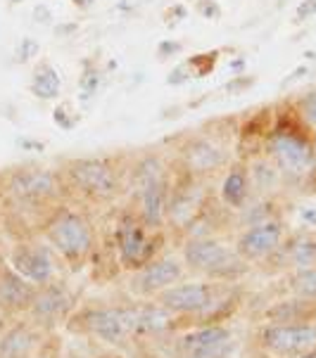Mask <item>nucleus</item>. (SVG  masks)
<instances>
[{"mask_svg":"<svg viewBox=\"0 0 316 358\" xmlns=\"http://www.w3.org/2000/svg\"><path fill=\"white\" fill-rule=\"evenodd\" d=\"M250 171L245 164H231L228 173L221 180V202L231 209H240L250 195Z\"/></svg>","mask_w":316,"mask_h":358,"instance_id":"17","label":"nucleus"},{"mask_svg":"<svg viewBox=\"0 0 316 358\" xmlns=\"http://www.w3.org/2000/svg\"><path fill=\"white\" fill-rule=\"evenodd\" d=\"M67 105H60V107H55V114H53V119H55V124L57 126H62V129H71V126L76 124L74 119H67Z\"/></svg>","mask_w":316,"mask_h":358,"instance_id":"29","label":"nucleus"},{"mask_svg":"<svg viewBox=\"0 0 316 358\" xmlns=\"http://www.w3.org/2000/svg\"><path fill=\"white\" fill-rule=\"evenodd\" d=\"M36 347V335L29 325H17L0 337V358H27Z\"/></svg>","mask_w":316,"mask_h":358,"instance_id":"18","label":"nucleus"},{"mask_svg":"<svg viewBox=\"0 0 316 358\" xmlns=\"http://www.w3.org/2000/svg\"><path fill=\"white\" fill-rule=\"evenodd\" d=\"M184 261L191 271L205 273L209 278H235L247 268V261L214 238H193L184 247Z\"/></svg>","mask_w":316,"mask_h":358,"instance_id":"6","label":"nucleus"},{"mask_svg":"<svg viewBox=\"0 0 316 358\" xmlns=\"http://www.w3.org/2000/svg\"><path fill=\"white\" fill-rule=\"evenodd\" d=\"M36 292H39V285L29 282L15 268L5 266L3 275H0V308L10 313L29 311L36 299Z\"/></svg>","mask_w":316,"mask_h":358,"instance_id":"16","label":"nucleus"},{"mask_svg":"<svg viewBox=\"0 0 316 358\" xmlns=\"http://www.w3.org/2000/svg\"><path fill=\"white\" fill-rule=\"evenodd\" d=\"M67 185L62 180V173L50 171V169L39 166H24L15 169L5 178V192L10 195L12 202L36 209V206L55 204L64 195Z\"/></svg>","mask_w":316,"mask_h":358,"instance_id":"5","label":"nucleus"},{"mask_svg":"<svg viewBox=\"0 0 316 358\" xmlns=\"http://www.w3.org/2000/svg\"><path fill=\"white\" fill-rule=\"evenodd\" d=\"M78 323L90 335L105 342H121L129 335L162 332L172 323V313L164 306H136V308H95L78 315Z\"/></svg>","mask_w":316,"mask_h":358,"instance_id":"1","label":"nucleus"},{"mask_svg":"<svg viewBox=\"0 0 316 358\" xmlns=\"http://www.w3.org/2000/svg\"><path fill=\"white\" fill-rule=\"evenodd\" d=\"M309 129L297 121H278L266 133V155L278 169V173L290 178H305L314 171L316 152L314 143L309 141Z\"/></svg>","mask_w":316,"mask_h":358,"instance_id":"3","label":"nucleus"},{"mask_svg":"<svg viewBox=\"0 0 316 358\" xmlns=\"http://www.w3.org/2000/svg\"><path fill=\"white\" fill-rule=\"evenodd\" d=\"M316 15V0H302L300 5H297L295 10V20L297 22H307L309 17Z\"/></svg>","mask_w":316,"mask_h":358,"instance_id":"26","label":"nucleus"},{"mask_svg":"<svg viewBox=\"0 0 316 358\" xmlns=\"http://www.w3.org/2000/svg\"><path fill=\"white\" fill-rule=\"evenodd\" d=\"M71 3H74L76 8H90V5H93L95 0H71Z\"/></svg>","mask_w":316,"mask_h":358,"instance_id":"31","label":"nucleus"},{"mask_svg":"<svg viewBox=\"0 0 316 358\" xmlns=\"http://www.w3.org/2000/svg\"><path fill=\"white\" fill-rule=\"evenodd\" d=\"M100 358H119V356H100Z\"/></svg>","mask_w":316,"mask_h":358,"instance_id":"34","label":"nucleus"},{"mask_svg":"<svg viewBox=\"0 0 316 358\" xmlns=\"http://www.w3.org/2000/svg\"><path fill=\"white\" fill-rule=\"evenodd\" d=\"M3 271H5V264H3V259H0V275H3Z\"/></svg>","mask_w":316,"mask_h":358,"instance_id":"33","label":"nucleus"},{"mask_svg":"<svg viewBox=\"0 0 316 358\" xmlns=\"http://www.w3.org/2000/svg\"><path fill=\"white\" fill-rule=\"evenodd\" d=\"M43 233L50 250L57 252L71 268H81L95 250V230L90 218L69 206H57L53 211Z\"/></svg>","mask_w":316,"mask_h":358,"instance_id":"2","label":"nucleus"},{"mask_svg":"<svg viewBox=\"0 0 316 358\" xmlns=\"http://www.w3.org/2000/svg\"><path fill=\"white\" fill-rule=\"evenodd\" d=\"M193 78V74H191V69H188V64L184 62V64H179L176 69L169 74V83L172 86H181V83H186V81H191Z\"/></svg>","mask_w":316,"mask_h":358,"instance_id":"27","label":"nucleus"},{"mask_svg":"<svg viewBox=\"0 0 316 358\" xmlns=\"http://www.w3.org/2000/svg\"><path fill=\"white\" fill-rule=\"evenodd\" d=\"M8 266L15 268L22 278H27L34 285H48L53 282L55 275V259L50 252V245H39V242H20L12 247Z\"/></svg>","mask_w":316,"mask_h":358,"instance_id":"8","label":"nucleus"},{"mask_svg":"<svg viewBox=\"0 0 316 358\" xmlns=\"http://www.w3.org/2000/svg\"><path fill=\"white\" fill-rule=\"evenodd\" d=\"M252 83H254V78H242V76H235L233 81L226 83V90H228V93H238V90L247 88V86H252Z\"/></svg>","mask_w":316,"mask_h":358,"instance_id":"30","label":"nucleus"},{"mask_svg":"<svg viewBox=\"0 0 316 358\" xmlns=\"http://www.w3.org/2000/svg\"><path fill=\"white\" fill-rule=\"evenodd\" d=\"M181 50H184V45H181V43H174V41H162V43L157 45V57L167 59V57H174V55H179Z\"/></svg>","mask_w":316,"mask_h":358,"instance_id":"28","label":"nucleus"},{"mask_svg":"<svg viewBox=\"0 0 316 358\" xmlns=\"http://www.w3.org/2000/svg\"><path fill=\"white\" fill-rule=\"evenodd\" d=\"M74 306V296H71L62 285L57 282H48L41 285L39 292H36V299L32 304V315L34 320H39L41 325H53L57 320H62L69 308Z\"/></svg>","mask_w":316,"mask_h":358,"instance_id":"15","label":"nucleus"},{"mask_svg":"<svg viewBox=\"0 0 316 358\" xmlns=\"http://www.w3.org/2000/svg\"><path fill=\"white\" fill-rule=\"evenodd\" d=\"M295 114L309 131L316 133V88L307 90V93L295 102Z\"/></svg>","mask_w":316,"mask_h":358,"instance_id":"21","label":"nucleus"},{"mask_svg":"<svg viewBox=\"0 0 316 358\" xmlns=\"http://www.w3.org/2000/svg\"><path fill=\"white\" fill-rule=\"evenodd\" d=\"M300 358H316V349H312V351H307V354H302Z\"/></svg>","mask_w":316,"mask_h":358,"instance_id":"32","label":"nucleus"},{"mask_svg":"<svg viewBox=\"0 0 316 358\" xmlns=\"http://www.w3.org/2000/svg\"><path fill=\"white\" fill-rule=\"evenodd\" d=\"M62 180L67 190L78 192L90 202H112L121 190V176L112 159L105 157H86L64 164Z\"/></svg>","mask_w":316,"mask_h":358,"instance_id":"4","label":"nucleus"},{"mask_svg":"<svg viewBox=\"0 0 316 358\" xmlns=\"http://www.w3.org/2000/svg\"><path fill=\"white\" fill-rule=\"evenodd\" d=\"M39 43H36L34 38H22L20 43H17V48H15V57H17V62H32V59L36 57V55H39Z\"/></svg>","mask_w":316,"mask_h":358,"instance_id":"24","label":"nucleus"},{"mask_svg":"<svg viewBox=\"0 0 316 358\" xmlns=\"http://www.w3.org/2000/svg\"><path fill=\"white\" fill-rule=\"evenodd\" d=\"M226 148L214 136H207V133L188 138L186 145L181 148V162H184V169L191 176L214 173L217 169H221L226 164Z\"/></svg>","mask_w":316,"mask_h":358,"instance_id":"9","label":"nucleus"},{"mask_svg":"<svg viewBox=\"0 0 316 358\" xmlns=\"http://www.w3.org/2000/svg\"><path fill=\"white\" fill-rule=\"evenodd\" d=\"M281 242H283L281 221L264 218V221L254 223V226L242 230L238 235V240H235V252L245 261H259V259L271 257V254L281 247Z\"/></svg>","mask_w":316,"mask_h":358,"instance_id":"10","label":"nucleus"},{"mask_svg":"<svg viewBox=\"0 0 316 358\" xmlns=\"http://www.w3.org/2000/svg\"><path fill=\"white\" fill-rule=\"evenodd\" d=\"M288 254L295 266L300 268H309L316 261V242L312 238H297L293 245L288 247Z\"/></svg>","mask_w":316,"mask_h":358,"instance_id":"20","label":"nucleus"},{"mask_svg":"<svg viewBox=\"0 0 316 358\" xmlns=\"http://www.w3.org/2000/svg\"><path fill=\"white\" fill-rule=\"evenodd\" d=\"M157 296H160V306L167 308L169 313H198L212 306L214 289L207 282H186L172 285Z\"/></svg>","mask_w":316,"mask_h":358,"instance_id":"13","label":"nucleus"},{"mask_svg":"<svg viewBox=\"0 0 316 358\" xmlns=\"http://www.w3.org/2000/svg\"><path fill=\"white\" fill-rule=\"evenodd\" d=\"M153 233L155 230L145 226L138 214H124L119 218L114 238H117V252L124 268L138 271L155 259L160 242L153 238Z\"/></svg>","mask_w":316,"mask_h":358,"instance_id":"7","label":"nucleus"},{"mask_svg":"<svg viewBox=\"0 0 316 358\" xmlns=\"http://www.w3.org/2000/svg\"><path fill=\"white\" fill-rule=\"evenodd\" d=\"M228 347L231 332L219 325L200 327V330L188 332L181 339V351L186 354V358H224Z\"/></svg>","mask_w":316,"mask_h":358,"instance_id":"14","label":"nucleus"},{"mask_svg":"<svg viewBox=\"0 0 316 358\" xmlns=\"http://www.w3.org/2000/svg\"><path fill=\"white\" fill-rule=\"evenodd\" d=\"M217 50H212V52H200V55H193L191 59H188V69H191V74L193 76H205V74H209L212 69H214V64H217Z\"/></svg>","mask_w":316,"mask_h":358,"instance_id":"22","label":"nucleus"},{"mask_svg":"<svg viewBox=\"0 0 316 358\" xmlns=\"http://www.w3.org/2000/svg\"><path fill=\"white\" fill-rule=\"evenodd\" d=\"M198 12L207 20H219L221 17V8L217 5V0H198Z\"/></svg>","mask_w":316,"mask_h":358,"instance_id":"25","label":"nucleus"},{"mask_svg":"<svg viewBox=\"0 0 316 358\" xmlns=\"http://www.w3.org/2000/svg\"><path fill=\"white\" fill-rule=\"evenodd\" d=\"M184 278V266L176 259H153L148 266L136 271V278L131 282V289L136 294L153 296L169 289Z\"/></svg>","mask_w":316,"mask_h":358,"instance_id":"12","label":"nucleus"},{"mask_svg":"<svg viewBox=\"0 0 316 358\" xmlns=\"http://www.w3.org/2000/svg\"><path fill=\"white\" fill-rule=\"evenodd\" d=\"M262 342L266 349L281 356L307 354L316 347L314 325H269L262 330Z\"/></svg>","mask_w":316,"mask_h":358,"instance_id":"11","label":"nucleus"},{"mask_svg":"<svg viewBox=\"0 0 316 358\" xmlns=\"http://www.w3.org/2000/svg\"><path fill=\"white\" fill-rule=\"evenodd\" d=\"M295 289L305 296H316V268H305L295 278Z\"/></svg>","mask_w":316,"mask_h":358,"instance_id":"23","label":"nucleus"},{"mask_svg":"<svg viewBox=\"0 0 316 358\" xmlns=\"http://www.w3.org/2000/svg\"><path fill=\"white\" fill-rule=\"evenodd\" d=\"M32 93L39 100H55L62 93V76L55 69L53 64L48 62H39L34 69V78H32Z\"/></svg>","mask_w":316,"mask_h":358,"instance_id":"19","label":"nucleus"}]
</instances>
